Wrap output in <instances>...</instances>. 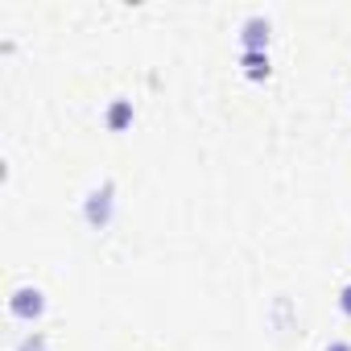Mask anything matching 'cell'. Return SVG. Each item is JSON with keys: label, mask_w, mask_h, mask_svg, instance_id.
I'll list each match as a JSON object with an SVG mask.
<instances>
[{"label": "cell", "mask_w": 351, "mask_h": 351, "mask_svg": "<svg viewBox=\"0 0 351 351\" xmlns=\"http://www.w3.org/2000/svg\"><path fill=\"white\" fill-rule=\"evenodd\" d=\"M322 351H351V343H343V339H335V343H326Z\"/></svg>", "instance_id": "8"}, {"label": "cell", "mask_w": 351, "mask_h": 351, "mask_svg": "<svg viewBox=\"0 0 351 351\" xmlns=\"http://www.w3.org/2000/svg\"><path fill=\"white\" fill-rule=\"evenodd\" d=\"M17 351H46V335H25Z\"/></svg>", "instance_id": "6"}, {"label": "cell", "mask_w": 351, "mask_h": 351, "mask_svg": "<svg viewBox=\"0 0 351 351\" xmlns=\"http://www.w3.org/2000/svg\"><path fill=\"white\" fill-rule=\"evenodd\" d=\"M132 120H136L132 99H112V104H108V112H104L108 132H124V128H132Z\"/></svg>", "instance_id": "4"}, {"label": "cell", "mask_w": 351, "mask_h": 351, "mask_svg": "<svg viewBox=\"0 0 351 351\" xmlns=\"http://www.w3.org/2000/svg\"><path fill=\"white\" fill-rule=\"evenodd\" d=\"M9 314H13L17 322H38V318L46 314V293H42L38 285H21V289H13V298H9Z\"/></svg>", "instance_id": "2"}, {"label": "cell", "mask_w": 351, "mask_h": 351, "mask_svg": "<svg viewBox=\"0 0 351 351\" xmlns=\"http://www.w3.org/2000/svg\"><path fill=\"white\" fill-rule=\"evenodd\" d=\"M112 211H116V182H99V186L83 199V219H87V228L104 232V228L112 223Z\"/></svg>", "instance_id": "1"}, {"label": "cell", "mask_w": 351, "mask_h": 351, "mask_svg": "<svg viewBox=\"0 0 351 351\" xmlns=\"http://www.w3.org/2000/svg\"><path fill=\"white\" fill-rule=\"evenodd\" d=\"M269 34H273L269 17H248V21L240 25V46H244V54H269Z\"/></svg>", "instance_id": "3"}, {"label": "cell", "mask_w": 351, "mask_h": 351, "mask_svg": "<svg viewBox=\"0 0 351 351\" xmlns=\"http://www.w3.org/2000/svg\"><path fill=\"white\" fill-rule=\"evenodd\" d=\"M240 66H244L248 79H269V71H273L269 54H240Z\"/></svg>", "instance_id": "5"}, {"label": "cell", "mask_w": 351, "mask_h": 351, "mask_svg": "<svg viewBox=\"0 0 351 351\" xmlns=\"http://www.w3.org/2000/svg\"><path fill=\"white\" fill-rule=\"evenodd\" d=\"M339 310H343V314L351 318V281H347V285L339 289Z\"/></svg>", "instance_id": "7"}]
</instances>
